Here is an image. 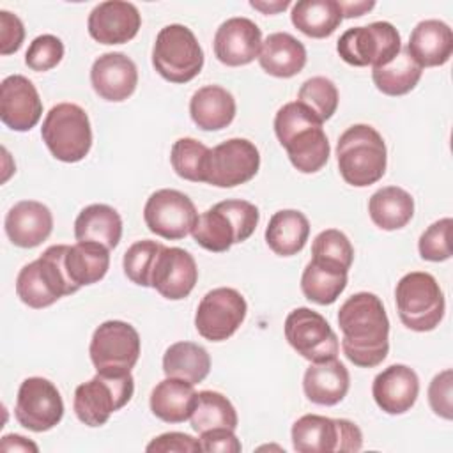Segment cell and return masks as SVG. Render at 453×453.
<instances>
[{"label":"cell","mask_w":453,"mask_h":453,"mask_svg":"<svg viewBox=\"0 0 453 453\" xmlns=\"http://www.w3.org/2000/svg\"><path fill=\"white\" fill-rule=\"evenodd\" d=\"M342 350L359 368L379 366L389 352V319L372 292L350 296L338 310Z\"/></svg>","instance_id":"cell-1"},{"label":"cell","mask_w":453,"mask_h":453,"mask_svg":"<svg viewBox=\"0 0 453 453\" xmlns=\"http://www.w3.org/2000/svg\"><path fill=\"white\" fill-rule=\"evenodd\" d=\"M322 124L301 103L283 104L274 117V133L296 170L301 173H315L322 170L329 159L331 147Z\"/></svg>","instance_id":"cell-2"},{"label":"cell","mask_w":453,"mask_h":453,"mask_svg":"<svg viewBox=\"0 0 453 453\" xmlns=\"http://www.w3.org/2000/svg\"><path fill=\"white\" fill-rule=\"evenodd\" d=\"M336 161L340 175L347 184L366 188L380 180L386 173V143L375 127L354 124L338 138Z\"/></svg>","instance_id":"cell-3"},{"label":"cell","mask_w":453,"mask_h":453,"mask_svg":"<svg viewBox=\"0 0 453 453\" xmlns=\"http://www.w3.org/2000/svg\"><path fill=\"white\" fill-rule=\"evenodd\" d=\"M260 212L248 200H223L202 212L191 232L196 244L212 253L228 251L255 232Z\"/></svg>","instance_id":"cell-4"},{"label":"cell","mask_w":453,"mask_h":453,"mask_svg":"<svg viewBox=\"0 0 453 453\" xmlns=\"http://www.w3.org/2000/svg\"><path fill=\"white\" fill-rule=\"evenodd\" d=\"M65 246L53 244L37 260L21 267L16 278V294L21 303L41 310L76 292L64 267Z\"/></svg>","instance_id":"cell-5"},{"label":"cell","mask_w":453,"mask_h":453,"mask_svg":"<svg viewBox=\"0 0 453 453\" xmlns=\"http://www.w3.org/2000/svg\"><path fill=\"white\" fill-rule=\"evenodd\" d=\"M396 311L402 324L416 333L434 331L444 317V294L430 273L412 271L395 288Z\"/></svg>","instance_id":"cell-6"},{"label":"cell","mask_w":453,"mask_h":453,"mask_svg":"<svg viewBox=\"0 0 453 453\" xmlns=\"http://www.w3.org/2000/svg\"><path fill=\"white\" fill-rule=\"evenodd\" d=\"M134 393L131 372H97L74 389L73 409L87 426H101L110 416L129 403Z\"/></svg>","instance_id":"cell-7"},{"label":"cell","mask_w":453,"mask_h":453,"mask_svg":"<svg viewBox=\"0 0 453 453\" xmlns=\"http://www.w3.org/2000/svg\"><path fill=\"white\" fill-rule=\"evenodd\" d=\"M41 136L51 156L64 163L81 161L92 147L88 115L74 103L55 104L42 120Z\"/></svg>","instance_id":"cell-8"},{"label":"cell","mask_w":453,"mask_h":453,"mask_svg":"<svg viewBox=\"0 0 453 453\" xmlns=\"http://www.w3.org/2000/svg\"><path fill=\"white\" fill-rule=\"evenodd\" d=\"M152 65L170 83H188L203 67V51L195 34L180 25L163 27L152 48Z\"/></svg>","instance_id":"cell-9"},{"label":"cell","mask_w":453,"mask_h":453,"mask_svg":"<svg viewBox=\"0 0 453 453\" xmlns=\"http://www.w3.org/2000/svg\"><path fill=\"white\" fill-rule=\"evenodd\" d=\"M290 435L297 453H352L363 446V434L356 423L320 414L301 416Z\"/></svg>","instance_id":"cell-10"},{"label":"cell","mask_w":453,"mask_h":453,"mask_svg":"<svg viewBox=\"0 0 453 453\" xmlns=\"http://www.w3.org/2000/svg\"><path fill=\"white\" fill-rule=\"evenodd\" d=\"M402 50L398 30L389 21H373L366 27H354L345 30L336 51L343 62L356 67H380L391 62Z\"/></svg>","instance_id":"cell-11"},{"label":"cell","mask_w":453,"mask_h":453,"mask_svg":"<svg viewBox=\"0 0 453 453\" xmlns=\"http://www.w3.org/2000/svg\"><path fill=\"white\" fill-rule=\"evenodd\" d=\"M142 350L138 331L124 320H106L96 327L88 354L97 372H131Z\"/></svg>","instance_id":"cell-12"},{"label":"cell","mask_w":453,"mask_h":453,"mask_svg":"<svg viewBox=\"0 0 453 453\" xmlns=\"http://www.w3.org/2000/svg\"><path fill=\"white\" fill-rule=\"evenodd\" d=\"M285 338L288 345L310 363L333 359L338 356L340 343L329 322L315 310L301 306L285 319Z\"/></svg>","instance_id":"cell-13"},{"label":"cell","mask_w":453,"mask_h":453,"mask_svg":"<svg viewBox=\"0 0 453 453\" xmlns=\"http://www.w3.org/2000/svg\"><path fill=\"white\" fill-rule=\"evenodd\" d=\"M248 304L241 292L230 287L209 290L195 313L198 334L209 342L228 340L244 322Z\"/></svg>","instance_id":"cell-14"},{"label":"cell","mask_w":453,"mask_h":453,"mask_svg":"<svg viewBox=\"0 0 453 453\" xmlns=\"http://www.w3.org/2000/svg\"><path fill=\"white\" fill-rule=\"evenodd\" d=\"M143 219L152 234L163 239L177 241L193 232L198 212L188 195L165 188L154 191L147 198Z\"/></svg>","instance_id":"cell-15"},{"label":"cell","mask_w":453,"mask_h":453,"mask_svg":"<svg viewBox=\"0 0 453 453\" xmlns=\"http://www.w3.org/2000/svg\"><path fill=\"white\" fill-rule=\"evenodd\" d=\"M16 421L30 432H48L64 416V402L57 386L44 377H28L21 382L14 405Z\"/></svg>","instance_id":"cell-16"},{"label":"cell","mask_w":453,"mask_h":453,"mask_svg":"<svg viewBox=\"0 0 453 453\" xmlns=\"http://www.w3.org/2000/svg\"><path fill=\"white\" fill-rule=\"evenodd\" d=\"M260 168V152L246 138H230L211 149L207 165V184L216 188H235L251 180Z\"/></svg>","instance_id":"cell-17"},{"label":"cell","mask_w":453,"mask_h":453,"mask_svg":"<svg viewBox=\"0 0 453 453\" xmlns=\"http://www.w3.org/2000/svg\"><path fill=\"white\" fill-rule=\"evenodd\" d=\"M198 280V267L193 255L182 248L163 244L150 274V287L165 299L179 301L191 294Z\"/></svg>","instance_id":"cell-18"},{"label":"cell","mask_w":453,"mask_h":453,"mask_svg":"<svg viewBox=\"0 0 453 453\" xmlns=\"http://www.w3.org/2000/svg\"><path fill=\"white\" fill-rule=\"evenodd\" d=\"M42 115L35 85L23 74H11L0 85V119L12 131H30Z\"/></svg>","instance_id":"cell-19"},{"label":"cell","mask_w":453,"mask_h":453,"mask_svg":"<svg viewBox=\"0 0 453 453\" xmlns=\"http://www.w3.org/2000/svg\"><path fill=\"white\" fill-rule=\"evenodd\" d=\"M214 55L228 65L239 67L258 58L262 48V32L250 18H228L214 34Z\"/></svg>","instance_id":"cell-20"},{"label":"cell","mask_w":453,"mask_h":453,"mask_svg":"<svg viewBox=\"0 0 453 453\" xmlns=\"http://www.w3.org/2000/svg\"><path fill=\"white\" fill-rule=\"evenodd\" d=\"M142 27V16L134 4L108 0L97 4L87 21L88 34L101 44H124L131 41Z\"/></svg>","instance_id":"cell-21"},{"label":"cell","mask_w":453,"mask_h":453,"mask_svg":"<svg viewBox=\"0 0 453 453\" xmlns=\"http://www.w3.org/2000/svg\"><path fill=\"white\" fill-rule=\"evenodd\" d=\"M90 83L101 99L111 103L126 101L138 85L136 64L120 51L103 53L92 64Z\"/></svg>","instance_id":"cell-22"},{"label":"cell","mask_w":453,"mask_h":453,"mask_svg":"<svg viewBox=\"0 0 453 453\" xmlns=\"http://www.w3.org/2000/svg\"><path fill=\"white\" fill-rule=\"evenodd\" d=\"M372 395L379 409L386 414H403L418 400L419 379L407 365H391L375 375Z\"/></svg>","instance_id":"cell-23"},{"label":"cell","mask_w":453,"mask_h":453,"mask_svg":"<svg viewBox=\"0 0 453 453\" xmlns=\"http://www.w3.org/2000/svg\"><path fill=\"white\" fill-rule=\"evenodd\" d=\"M4 226L14 246L35 248L50 237L53 230V214L37 200H21L9 209Z\"/></svg>","instance_id":"cell-24"},{"label":"cell","mask_w":453,"mask_h":453,"mask_svg":"<svg viewBox=\"0 0 453 453\" xmlns=\"http://www.w3.org/2000/svg\"><path fill=\"white\" fill-rule=\"evenodd\" d=\"M350 386L349 370L336 357L311 363L303 377V391L311 403L336 405L340 403Z\"/></svg>","instance_id":"cell-25"},{"label":"cell","mask_w":453,"mask_h":453,"mask_svg":"<svg viewBox=\"0 0 453 453\" xmlns=\"http://www.w3.org/2000/svg\"><path fill=\"white\" fill-rule=\"evenodd\" d=\"M405 48L421 67L444 65L453 53V32L441 19H423L412 28Z\"/></svg>","instance_id":"cell-26"},{"label":"cell","mask_w":453,"mask_h":453,"mask_svg":"<svg viewBox=\"0 0 453 453\" xmlns=\"http://www.w3.org/2000/svg\"><path fill=\"white\" fill-rule=\"evenodd\" d=\"M258 64L271 76L292 78L306 65V48L294 35L274 32L262 41Z\"/></svg>","instance_id":"cell-27"},{"label":"cell","mask_w":453,"mask_h":453,"mask_svg":"<svg viewBox=\"0 0 453 453\" xmlns=\"http://www.w3.org/2000/svg\"><path fill=\"white\" fill-rule=\"evenodd\" d=\"M189 115L203 131L225 129L235 117V99L219 85H205L191 96Z\"/></svg>","instance_id":"cell-28"},{"label":"cell","mask_w":453,"mask_h":453,"mask_svg":"<svg viewBox=\"0 0 453 453\" xmlns=\"http://www.w3.org/2000/svg\"><path fill=\"white\" fill-rule=\"evenodd\" d=\"M196 403L193 384L182 379L166 377L150 393V411L165 423H184L189 419Z\"/></svg>","instance_id":"cell-29"},{"label":"cell","mask_w":453,"mask_h":453,"mask_svg":"<svg viewBox=\"0 0 453 453\" xmlns=\"http://www.w3.org/2000/svg\"><path fill=\"white\" fill-rule=\"evenodd\" d=\"M78 242H97L113 250L122 237V218L106 203H90L74 219Z\"/></svg>","instance_id":"cell-30"},{"label":"cell","mask_w":453,"mask_h":453,"mask_svg":"<svg viewBox=\"0 0 453 453\" xmlns=\"http://www.w3.org/2000/svg\"><path fill=\"white\" fill-rule=\"evenodd\" d=\"M64 267L76 292L104 278L110 267V250L97 242H76L65 246Z\"/></svg>","instance_id":"cell-31"},{"label":"cell","mask_w":453,"mask_h":453,"mask_svg":"<svg viewBox=\"0 0 453 453\" xmlns=\"http://www.w3.org/2000/svg\"><path fill=\"white\" fill-rule=\"evenodd\" d=\"M308 235V218L296 209L274 212L265 228V242L280 257L297 255L304 248Z\"/></svg>","instance_id":"cell-32"},{"label":"cell","mask_w":453,"mask_h":453,"mask_svg":"<svg viewBox=\"0 0 453 453\" xmlns=\"http://www.w3.org/2000/svg\"><path fill=\"white\" fill-rule=\"evenodd\" d=\"M368 214L382 230L403 228L414 216V198L398 186L380 188L368 200Z\"/></svg>","instance_id":"cell-33"},{"label":"cell","mask_w":453,"mask_h":453,"mask_svg":"<svg viewBox=\"0 0 453 453\" xmlns=\"http://www.w3.org/2000/svg\"><path fill=\"white\" fill-rule=\"evenodd\" d=\"M292 25L308 37H329L342 23L343 14L336 0H299L292 5Z\"/></svg>","instance_id":"cell-34"},{"label":"cell","mask_w":453,"mask_h":453,"mask_svg":"<svg viewBox=\"0 0 453 453\" xmlns=\"http://www.w3.org/2000/svg\"><path fill=\"white\" fill-rule=\"evenodd\" d=\"M211 370L209 352L193 342H175L163 354V372L166 377H175L191 382H202Z\"/></svg>","instance_id":"cell-35"},{"label":"cell","mask_w":453,"mask_h":453,"mask_svg":"<svg viewBox=\"0 0 453 453\" xmlns=\"http://www.w3.org/2000/svg\"><path fill=\"white\" fill-rule=\"evenodd\" d=\"M347 287V271L310 260L301 276L304 297L315 304H333Z\"/></svg>","instance_id":"cell-36"},{"label":"cell","mask_w":453,"mask_h":453,"mask_svg":"<svg viewBox=\"0 0 453 453\" xmlns=\"http://www.w3.org/2000/svg\"><path fill=\"white\" fill-rule=\"evenodd\" d=\"M421 74L423 67L416 64L407 48H402L400 53L386 65L372 69L373 85L386 96L409 94L421 80Z\"/></svg>","instance_id":"cell-37"},{"label":"cell","mask_w":453,"mask_h":453,"mask_svg":"<svg viewBox=\"0 0 453 453\" xmlns=\"http://www.w3.org/2000/svg\"><path fill=\"white\" fill-rule=\"evenodd\" d=\"M191 428L198 434L212 428H237V411L232 402L218 391L196 393V403L189 416Z\"/></svg>","instance_id":"cell-38"},{"label":"cell","mask_w":453,"mask_h":453,"mask_svg":"<svg viewBox=\"0 0 453 453\" xmlns=\"http://www.w3.org/2000/svg\"><path fill=\"white\" fill-rule=\"evenodd\" d=\"M211 149L195 138H179L172 145L170 163L175 173L191 182L207 180Z\"/></svg>","instance_id":"cell-39"},{"label":"cell","mask_w":453,"mask_h":453,"mask_svg":"<svg viewBox=\"0 0 453 453\" xmlns=\"http://www.w3.org/2000/svg\"><path fill=\"white\" fill-rule=\"evenodd\" d=\"M297 103L306 106L320 122H326L338 108V88L326 76L308 78L297 92Z\"/></svg>","instance_id":"cell-40"},{"label":"cell","mask_w":453,"mask_h":453,"mask_svg":"<svg viewBox=\"0 0 453 453\" xmlns=\"http://www.w3.org/2000/svg\"><path fill=\"white\" fill-rule=\"evenodd\" d=\"M311 260L326 265H333L349 273L354 260V248L343 232L336 228H327V230H322L313 239Z\"/></svg>","instance_id":"cell-41"},{"label":"cell","mask_w":453,"mask_h":453,"mask_svg":"<svg viewBox=\"0 0 453 453\" xmlns=\"http://www.w3.org/2000/svg\"><path fill=\"white\" fill-rule=\"evenodd\" d=\"M161 248H163L161 242L150 241V239L133 242L124 253V260H122L124 274L140 287H150V274Z\"/></svg>","instance_id":"cell-42"},{"label":"cell","mask_w":453,"mask_h":453,"mask_svg":"<svg viewBox=\"0 0 453 453\" xmlns=\"http://www.w3.org/2000/svg\"><path fill=\"white\" fill-rule=\"evenodd\" d=\"M451 218H442L432 223L419 237L418 250L423 260L428 262H444L451 257L449 246V232H451Z\"/></svg>","instance_id":"cell-43"},{"label":"cell","mask_w":453,"mask_h":453,"mask_svg":"<svg viewBox=\"0 0 453 453\" xmlns=\"http://www.w3.org/2000/svg\"><path fill=\"white\" fill-rule=\"evenodd\" d=\"M64 57V42L51 34L37 35L25 53V64L37 73L50 71L57 67V64Z\"/></svg>","instance_id":"cell-44"},{"label":"cell","mask_w":453,"mask_h":453,"mask_svg":"<svg viewBox=\"0 0 453 453\" xmlns=\"http://www.w3.org/2000/svg\"><path fill=\"white\" fill-rule=\"evenodd\" d=\"M428 403L437 416H441L444 419L453 418V372H451V368L439 372L432 379V382L428 386Z\"/></svg>","instance_id":"cell-45"},{"label":"cell","mask_w":453,"mask_h":453,"mask_svg":"<svg viewBox=\"0 0 453 453\" xmlns=\"http://www.w3.org/2000/svg\"><path fill=\"white\" fill-rule=\"evenodd\" d=\"M149 453H168V451H177V453H193V451H202V444L198 439L182 434V432H166L157 437H154L147 448Z\"/></svg>","instance_id":"cell-46"},{"label":"cell","mask_w":453,"mask_h":453,"mask_svg":"<svg viewBox=\"0 0 453 453\" xmlns=\"http://www.w3.org/2000/svg\"><path fill=\"white\" fill-rule=\"evenodd\" d=\"M25 39V27L21 19L9 12L0 11V53L11 55L16 53Z\"/></svg>","instance_id":"cell-47"},{"label":"cell","mask_w":453,"mask_h":453,"mask_svg":"<svg viewBox=\"0 0 453 453\" xmlns=\"http://www.w3.org/2000/svg\"><path fill=\"white\" fill-rule=\"evenodd\" d=\"M202 451H219V453H239L242 449L241 441L230 428H212L200 434Z\"/></svg>","instance_id":"cell-48"},{"label":"cell","mask_w":453,"mask_h":453,"mask_svg":"<svg viewBox=\"0 0 453 453\" xmlns=\"http://www.w3.org/2000/svg\"><path fill=\"white\" fill-rule=\"evenodd\" d=\"M0 449L2 451H32V453H37L39 448L35 442L28 441L27 437L23 435H18V434H9V435H4L2 437V442H0Z\"/></svg>","instance_id":"cell-49"},{"label":"cell","mask_w":453,"mask_h":453,"mask_svg":"<svg viewBox=\"0 0 453 453\" xmlns=\"http://www.w3.org/2000/svg\"><path fill=\"white\" fill-rule=\"evenodd\" d=\"M343 18H359L375 7V2H338Z\"/></svg>","instance_id":"cell-50"},{"label":"cell","mask_w":453,"mask_h":453,"mask_svg":"<svg viewBox=\"0 0 453 453\" xmlns=\"http://www.w3.org/2000/svg\"><path fill=\"white\" fill-rule=\"evenodd\" d=\"M250 5L253 9L264 12V14H278V12L285 11L290 5V2L288 0H276V2H257V0H251Z\"/></svg>","instance_id":"cell-51"}]
</instances>
